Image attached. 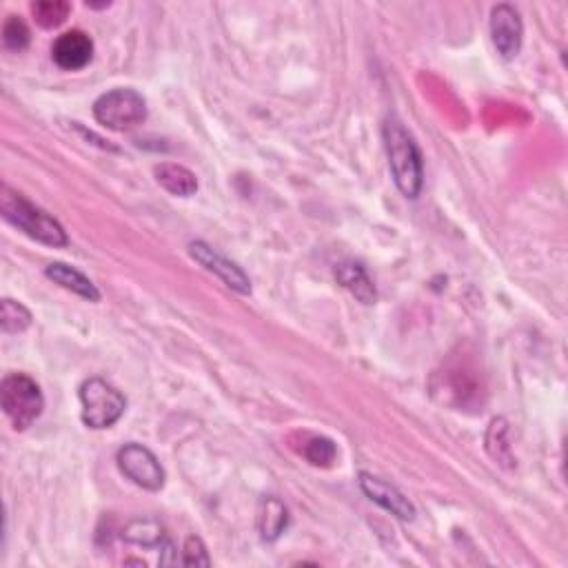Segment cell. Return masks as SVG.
I'll return each mask as SVG.
<instances>
[{
    "mask_svg": "<svg viewBox=\"0 0 568 568\" xmlns=\"http://www.w3.org/2000/svg\"><path fill=\"white\" fill-rule=\"evenodd\" d=\"M384 149H387L389 169L395 185L407 198H418L424 182V167L418 142L398 118H389L382 129Z\"/></svg>",
    "mask_w": 568,
    "mask_h": 568,
    "instance_id": "obj_1",
    "label": "cell"
},
{
    "mask_svg": "<svg viewBox=\"0 0 568 568\" xmlns=\"http://www.w3.org/2000/svg\"><path fill=\"white\" fill-rule=\"evenodd\" d=\"M0 211H3V218L9 225H14L32 240L43 242V245L49 247H67L69 240L63 225L7 185L0 189Z\"/></svg>",
    "mask_w": 568,
    "mask_h": 568,
    "instance_id": "obj_2",
    "label": "cell"
},
{
    "mask_svg": "<svg viewBox=\"0 0 568 568\" xmlns=\"http://www.w3.org/2000/svg\"><path fill=\"white\" fill-rule=\"evenodd\" d=\"M0 402L7 420L16 431H27L45 409V398L38 384L23 373L7 375L0 384Z\"/></svg>",
    "mask_w": 568,
    "mask_h": 568,
    "instance_id": "obj_3",
    "label": "cell"
},
{
    "mask_svg": "<svg viewBox=\"0 0 568 568\" xmlns=\"http://www.w3.org/2000/svg\"><path fill=\"white\" fill-rule=\"evenodd\" d=\"M98 125L114 131H127L145 123L147 100L136 89H111L94 103Z\"/></svg>",
    "mask_w": 568,
    "mask_h": 568,
    "instance_id": "obj_4",
    "label": "cell"
},
{
    "mask_svg": "<svg viewBox=\"0 0 568 568\" xmlns=\"http://www.w3.org/2000/svg\"><path fill=\"white\" fill-rule=\"evenodd\" d=\"M80 404H83V422L89 429H109L127 409L123 393L105 380L91 378L80 387Z\"/></svg>",
    "mask_w": 568,
    "mask_h": 568,
    "instance_id": "obj_5",
    "label": "cell"
},
{
    "mask_svg": "<svg viewBox=\"0 0 568 568\" xmlns=\"http://www.w3.org/2000/svg\"><path fill=\"white\" fill-rule=\"evenodd\" d=\"M118 466L131 482L145 491H160L165 484V471L156 455L142 444H125L118 451Z\"/></svg>",
    "mask_w": 568,
    "mask_h": 568,
    "instance_id": "obj_6",
    "label": "cell"
},
{
    "mask_svg": "<svg viewBox=\"0 0 568 568\" xmlns=\"http://www.w3.org/2000/svg\"><path fill=\"white\" fill-rule=\"evenodd\" d=\"M189 256L194 258L196 262H200L202 267L207 271L216 273V276L227 284L229 289H233L236 293H242V296H249L251 293V280L247 278V273L242 271L236 262L227 260L222 253H218L213 247H209L207 242H191L189 245Z\"/></svg>",
    "mask_w": 568,
    "mask_h": 568,
    "instance_id": "obj_7",
    "label": "cell"
},
{
    "mask_svg": "<svg viewBox=\"0 0 568 568\" xmlns=\"http://www.w3.org/2000/svg\"><path fill=\"white\" fill-rule=\"evenodd\" d=\"M491 36L493 45L502 58L511 60L522 49L524 40V25L520 12L513 5H497L491 12Z\"/></svg>",
    "mask_w": 568,
    "mask_h": 568,
    "instance_id": "obj_8",
    "label": "cell"
},
{
    "mask_svg": "<svg viewBox=\"0 0 568 568\" xmlns=\"http://www.w3.org/2000/svg\"><path fill=\"white\" fill-rule=\"evenodd\" d=\"M360 489L362 493L369 497L371 502L382 506L384 511H389L391 515L400 517L404 522L415 520V506L409 502V497L402 491L395 489L393 484L384 482L380 478H375L371 473H360Z\"/></svg>",
    "mask_w": 568,
    "mask_h": 568,
    "instance_id": "obj_9",
    "label": "cell"
},
{
    "mask_svg": "<svg viewBox=\"0 0 568 568\" xmlns=\"http://www.w3.org/2000/svg\"><path fill=\"white\" fill-rule=\"evenodd\" d=\"M54 63L65 71H78L91 63L94 58V43L91 38L80 32V29H71V32L58 36L52 47Z\"/></svg>",
    "mask_w": 568,
    "mask_h": 568,
    "instance_id": "obj_10",
    "label": "cell"
},
{
    "mask_svg": "<svg viewBox=\"0 0 568 568\" xmlns=\"http://www.w3.org/2000/svg\"><path fill=\"white\" fill-rule=\"evenodd\" d=\"M45 273L49 280H54L56 284H60V287L76 293V296L80 298H85L89 302L100 300V291L96 289V284L91 282L85 273H80L78 269L65 265V262H52V265L45 269Z\"/></svg>",
    "mask_w": 568,
    "mask_h": 568,
    "instance_id": "obj_11",
    "label": "cell"
},
{
    "mask_svg": "<svg viewBox=\"0 0 568 568\" xmlns=\"http://www.w3.org/2000/svg\"><path fill=\"white\" fill-rule=\"evenodd\" d=\"M154 176L158 180V185L165 191H169L171 196L189 198L198 191L196 176L191 174L187 167L174 165V162H162V165L154 169Z\"/></svg>",
    "mask_w": 568,
    "mask_h": 568,
    "instance_id": "obj_12",
    "label": "cell"
},
{
    "mask_svg": "<svg viewBox=\"0 0 568 568\" xmlns=\"http://www.w3.org/2000/svg\"><path fill=\"white\" fill-rule=\"evenodd\" d=\"M336 278L342 287L351 291L362 304H373L375 300H378L373 280L369 278V273L364 271V267L358 265V262H342V265L336 267Z\"/></svg>",
    "mask_w": 568,
    "mask_h": 568,
    "instance_id": "obj_13",
    "label": "cell"
},
{
    "mask_svg": "<svg viewBox=\"0 0 568 568\" xmlns=\"http://www.w3.org/2000/svg\"><path fill=\"white\" fill-rule=\"evenodd\" d=\"M287 524H289L287 506L276 500V497H267L258 513V531L262 540L276 542L284 533V529H287Z\"/></svg>",
    "mask_w": 568,
    "mask_h": 568,
    "instance_id": "obj_14",
    "label": "cell"
},
{
    "mask_svg": "<svg viewBox=\"0 0 568 568\" xmlns=\"http://www.w3.org/2000/svg\"><path fill=\"white\" fill-rule=\"evenodd\" d=\"M29 324H32V313H29L25 304L12 298L0 302V329H3V333H7V336L23 333L25 329H29Z\"/></svg>",
    "mask_w": 568,
    "mask_h": 568,
    "instance_id": "obj_15",
    "label": "cell"
},
{
    "mask_svg": "<svg viewBox=\"0 0 568 568\" xmlns=\"http://www.w3.org/2000/svg\"><path fill=\"white\" fill-rule=\"evenodd\" d=\"M71 12V5L67 0H38L32 5V14L36 23L45 29H54L63 25Z\"/></svg>",
    "mask_w": 568,
    "mask_h": 568,
    "instance_id": "obj_16",
    "label": "cell"
},
{
    "mask_svg": "<svg viewBox=\"0 0 568 568\" xmlns=\"http://www.w3.org/2000/svg\"><path fill=\"white\" fill-rule=\"evenodd\" d=\"M123 537L131 544L162 546V542H165V531H162V526L154 520H136L127 526Z\"/></svg>",
    "mask_w": 568,
    "mask_h": 568,
    "instance_id": "obj_17",
    "label": "cell"
},
{
    "mask_svg": "<svg viewBox=\"0 0 568 568\" xmlns=\"http://www.w3.org/2000/svg\"><path fill=\"white\" fill-rule=\"evenodd\" d=\"M338 449L336 444L327 438H311L309 444L304 446V458L316 466H329L336 462Z\"/></svg>",
    "mask_w": 568,
    "mask_h": 568,
    "instance_id": "obj_18",
    "label": "cell"
},
{
    "mask_svg": "<svg viewBox=\"0 0 568 568\" xmlns=\"http://www.w3.org/2000/svg\"><path fill=\"white\" fill-rule=\"evenodd\" d=\"M3 43L9 52H23L29 45V29L23 20L16 16H9L3 27Z\"/></svg>",
    "mask_w": 568,
    "mask_h": 568,
    "instance_id": "obj_19",
    "label": "cell"
},
{
    "mask_svg": "<svg viewBox=\"0 0 568 568\" xmlns=\"http://www.w3.org/2000/svg\"><path fill=\"white\" fill-rule=\"evenodd\" d=\"M182 553H185V557H182V564H187V566H209L211 564L205 544H202V540L196 535L189 537L185 544V551Z\"/></svg>",
    "mask_w": 568,
    "mask_h": 568,
    "instance_id": "obj_20",
    "label": "cell"
}]
</instances>
